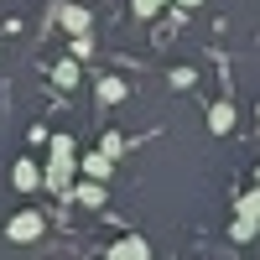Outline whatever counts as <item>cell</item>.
Returning <instances> with one entry per match:
<instances>
[{"label":"cell","mask_w":260,"mask_h":260,"mask_svg":"<svg viewBox=\"0 0 260 260\" xmlns=\"http://www.w3.org/2000/svg\"><path fill=\"white\" fill-rule=\"evenodd\" d=\"M89 52H94V42H89V31H78V37L68 42V57H78V62H89Z\"/></svg>","instance_id":"4fadbf2b"},{"label":"cell","mask_w":260,"mask_h":260,"mask_svg":"<svg viewBox=\"0 0 260 260\" xmlns=\"http://www.w3.org/2000/svg\"><path fill=\"white\" fill-rule=\"evenodd\" d=\"M73 177H78V156H52L47 167H42V187H47V192H57V198H68Z\"/></svg>","instance_id":"7a4b0ae2"},{"label":"cell","mask_w":260,"mask_h":260,"mask_svg":"<svg viewBox=\"0 0 260 260\" xmlns=\"http://www.w3.org/2000/svg\"><path fill=\"white\" fill-rule=\"evenodd\" d=\"M208 130H213V136H229V130H234V104L229 99H213L208 104Z\"/></svg>","instance_id":"52a82bcc"},{"label":"cell","mask_w":260,"mask_h":260,"mask_svg":"<svg viewBox=\"0 0 260 260\" xmlns=\"http://www.w3.org/2000/svg\"><path fill=\"white\" fill-rule=\"evenodd\" d=\"M52 83H57V89H73V83H78V57L52 62Z\"/></svg>","instance_id":"9c48e42d"},{"label":"cell","mask_w":260,"mask_h":260,"mask_svg":"<svg viewBox=\"0 0 260 260\" xmlns=\"http://www.w3.org/2000/svg\"><path fill=\"white\" fill-rule=\"evenodd\" d=\"M11 182H16L21 192H37V187H42V167H37L31 156H21V161L11 167Z\"/></svg>","instance_id":"277c9868"},{"label":"cell","mask_w":260,"mask_h":260,"mask_svg":"<svg viewBox=\"0 0 260 260\" xmlns=\"http://www.w3.org/2000/svg\"><path fill=\"white\" fill-rule=\"evenodd\" d=\"M120 99H125V78H115V73L99 78V104H120Z\"/></svg>","instance_id":"8fae6325"},{"label":"cell","mask_w":260,"mask_h":260,"mask_svg":"<svg viewBox=\"0 0 260 260\" xmlns=\"http://www.w3.org/2000/svg\"><path fill=\"white\" fill-rule=\"evenodd\" d=\"M99 151H104V156H125V136H120V130H104V136H99Z\"/></svg>","instance_id":"7c38bea8"},{"label":"cell","mask_w":260,"mask_h":260,"mask_svg":"<svg viewBox=\"0 0 260 260\" xmlns=\"http://www.w3.org/2000/svg\"><path fill=\"white\" fill-rule=\"evenodd\" d=\"M255 120H260V115H255Z\"/></svg>","instance_id":"d6986e66"},{"label":"cell","mask_w":260,"mask_h":260,"mask_svg":"<svg viewBox=\"0 0 260 260\" xmlns=\"http://www.w3.org/2000/svg\"><path fill=\"white\" fill-rule=\"evenodd\" d=\"M62 26H68L73 37L89 31V26H94V11H89V6H62Z\"/></svg>","instance_id":"ba28073f"},{"label":"cell","mask_w":260,"mask_h":260,"mask_svg":"<svg viewBox=\"0 0 260 260\" xmlns=\"http://www.w3.org/2000/svg\"><path fill=\"white\" fill-rule=\"evenodd\" d=\"M110 255H115V260H146V255H151V245L141 240V234H120V240L110 245Z\"/></svg>","instance_id":"8992f818"},{"label":"cell","mask_w":260,"mask_h":260,"mask_svg":"<svg viewBox=\"0 0 260 260\" xmlns=\"http://www.w3.org/2000/svg\"><path fill=\"white\" fill-rule=\"evenodd\" d=\"M240 213H255V219H260V182H255L245 198H240Z\"/></svg>","instance_id":"9a60e30c"},{"label":"cell","mask_w":260,"mask_h":260,"mask_svg":"<svg viewBox=\"0 0 260 260\" xmlns=\"http://www.w3.org/2000/svg\"><path fill=\"white\" fill-rule=\"evenodd\" d=\"M167 78H172V83H177V89H187V83H192V78H198V73H192V68H172Z\"/></svg>","instance_id":"2e32d148"},{"label":"cell","mask_w":260,"mask_h":260,"mask_svg":"<svg viewBox=\"0 0 260 260\" xmlns=\"http://www.w3.org/2000/svg\"><path fill=\"white\" fill-rule=\"evenodd\" d=\"M172 6H182V11H192V6H203V0H172Z\"/></svg>","instance_id":"e0dca14e"},{"label":"cell","mask_w":260,"mask_h":260,"mask_svg":"<svg viewBox=\"0 0 260 260\" xmlns=\"http://www.w3.org/2000/svg\"><path fill=\"white\" fill-rule=\"evenodd\" d=\"M78 177L110 182V177H115V156H104V151H89V156H78Z\"/></svg>","instance_id":"3957f363"},{"label":"cell","mask_w":260,"mask_h":260,"mask_svg":"<svg viewBox=\"0 0 260 260\" xmlns=\"http://www.w3.org/2000/svg\"><path fill=\"white\" fill-rule=\"evenodd\" d=\"M255 229H260L255 213H240V219L229 224V240H234V245H245V240H255Z\"/></svg>","instance_id":"30bf717a"},{"label":"cell","mask_w":260,"mask_h":260,"mask_svg":"<svg viewBox=\"0 0 260 260\" xmlns=\"http://www.w3.org/2000/svg\"><path fill=\"white\" fill-rule=\"evenodd\" d=\"M68 198H78L83 208H99V203H104V182H94V177H73Z\"/></svg>","instance_id":"5b68a950"},{"label":"cell","mask_w":260,"mask_h":260,"mask_svg":"<svg viewBox=\"0 0 260 260\" xmlns=\"http://www.w3.org/2000/svg\"><path fill=\"white\" fill-rule=\"evenodd\" d=\"M42 234H47V213H42V208H21L16 219L6 224V240L11 245H37Z\"/></svg>","instance_id":"6da1fadb"},{"label":"cell","mask_w":260,"mask_h":260,"mask_svg":"<svg viewBox=\"0 0 260 260\" xmlns=\"http://www.w3.org/2000/svg\"><path fill=\"white\" fill-rule=\"evenodd\" d=\"M161 6H172V0H130V11H136L141 21H151V16H156Z\"/></svg>","instance_id":"5bb4252c"},{"label":"cell","mask_w":260,"mask_h":260,"mask_svg":"<svg viewBox=\"0 0 260 260\" xmlns=\"http://www.w3.org/2000/svg\"><path fill=\"white\" fill-rule=\"evenodd\" d=\"M255 182H260V167H255Z\"/></svg>","instance_id":"ac0fdd59"}]
</instances>
